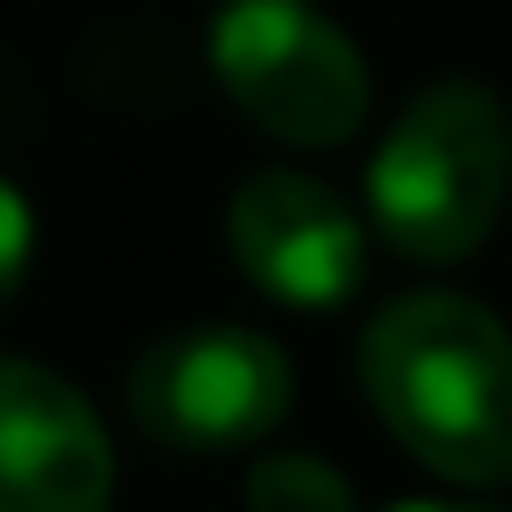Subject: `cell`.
<instances>
[{"instance_id":"obj_1","label":"cell","mask_w":512,"mask_h":512,"mask_svg":"<svg viewBox=\"0 0 512 512\" xmlns=\"http://www.w3.org/2000/svg\"><path fill=\"white\" fill-rule=\"evenodd\" d=\"M377 422L445 482H512V332L467 294H400L362 332Z\"/></svg>"},{"instance_id":"obj_2","label":"cell","mask_w":512,"mask_h":512,"mask_svg":"<svg viewBox=\"0 0 512 512\" xmlns=\"http://www.w3.org/2000/svg\"><path fill=\"white\" fill-rule=\"evenodd\" d=\"M512 196V106L475 76L422 83L369 159V219L415 264H460Z\"/></svg>"},{"instance_id":"obj_3","label":"cell","mask_w":512,"mask_h":512,"mask_svg":"<svg viewBox=\"0 0 512 512\" xmlns=\"http://www.w3.org/2000/svg\"><path fill=\"white\" fill-rule=\"evenodd\" d=\"M211 76L241 121L294 151L347 144L369 113L362 53L309 0H226L211 23Z\"/></svg>"},{"instance_id":"obj_4","label":"cell","mask_w":512,"mask_h":512,"mask_svg":"<svg viewBox=\"0 0 512 512\" xmlns=\"http://www.w3.org/2000/svg\"><path fill=\"white\" fill-rule=\"evenodd\" d=\"M294 369L249 324H189V332L151 339L128 362V415L151 445L211 460V452H249L287 422Z\"/></svg>"},{"instance_id":"obj_5","label":"cell","mask_w":512,"mask_h":512,"mask_svg":"<svg viewBox=\"0 0 512 512\" xmlns=\"http://www.w3.org/2000/svg\"><path fill=\"white\" fill-rule=\"evenodd\" d=\"M226 241L241 272L294 309H339L369 264V226L302 166H264L241 181L226 204Z\"/></svg>"},{"instance_id":"obj_6","label":"cell","mask_w":512,"mask_h":512,"mask_svg":"<svg viewBox=\"0 0 512 512\" xmlns=\"http://www.w3.org/2000/svg\"><path fill=\"white\" fill-rule=\"evenodd\" d=\"M113 445L68 377L0 354V512H106Z\"/></svg>"},{"instance_id":"obj_7","label":"cell","mask_w":512,"mask_h":512,"mask_svg":"<svg viewBox=\"0 0 512 512\" xmlns=\"http://www.w3.org/2000/svg\"><path fill=\"white\" fill-rule=\"evenodd\" d=\"M249 512H354V490L317 452H264L249 467Z\"/></svg>"},{"instance_id":"obj_8","label":"cell","mask_w":512,"mask_h":512,"mask_svg":"<svg viewBox=\"0 0 512 512\" xmlns=\"http://www.w3.org/2000/svg\"><path fill=\"white\" fill-rule=\"evenodd\" d=\"M23 264H31V204H23L16 181H0V309L16 302Z\"/></svg>"},{"instance_id":"obj_9","label":"cell","mask_w":512,"mask_h":512,"mask_svg":"<svg viewBox=\"0 0 512 512\" xmlns=\"http://www.w3.org/2000/svg\"><path fill=\"white\" fill-rule=\"evenodd\" d=\"M392 512H497V505H437V497H415V505H392Z\"/></svg>"}]
</instances>
